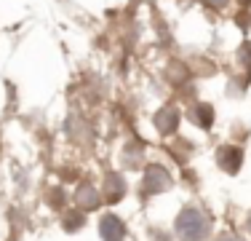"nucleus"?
I'll list each match as a JSON object with an SVG mask.
<instances>
[{"instance_id": "3", "label": "nucleus", "mask_w": 251, "mask_h": 241, "mask_svg": "<svg viewBox=\"0 0 251 241\" xmlns=\"http://www.w3.org/2000/svg\"><path fill=\"white\" fill-rule=\"evenodd\" d=\"M99 236L104 241H123L126 239V225L121 217L115 214H104L99 220Z\"/></svg>"}, {"instance_id": "8", "label": "nucleus", "mask_w": 251, "mask_h": 241, "mask_svg": "<svg viewBox=\"0 0 251 241\" xmlns=\"http://www.w3.org/2000/svg\"><path fill=\"white\" fill-rule=\"evenodd\" d=\"M195 120H198V123L203 126V129H208V126H211V120H214V110H211V105H198L195 107Z\"/></svg>"}, {"instance_id": "2", "label": "nucleus", "mask_w": 251, "mask_h": 241, "mask_svg": "<svg viewBox=\"0 0 251 241\" xmlns=\"http://www.w3.org/2000/svg\"><path fill=\"white\" fill-rule=\"evenodd\" d=\"M171 188V177L163 166H147L145 172V190L147 193H163Z\"/></svg>"}, {"instance_id": "5", "label": "nucleus", "mask_w": 251, "mask_h": 241, "mask_svg": "<svg viewBox=\"0 0 251 241\" xmlns=\"http://www.w3.org/2000/svg\"><path fill=\"white\" fill-rule=\"evenodd\" d=\"M155 126H158L160 134H171V131H176L179 126V113L174 107H163V110L155 116Z\"/></svg>"}, {"instance_id": "13", "label": "nucleus", "mask_w": 251, "mask_h": 241, "mask_svg": "<svg viewBox=\"0 0 251 241\" xmlns=\"http://www.w3.org/2000/svg\"><path fill=\"white\" fill-rule=\"evenodd\" d=\"M241 3H243V5H249V3H251V0H241Z\"/></svg>"}, {"instance_id": "1", "label": "nucleus", "mask_w": 251, "mask_h": 241, "mask_svg": "<svg viewBox=\"0 0 251 241\" xmlns=\"http://www.w3.org/2000/svg\"><path fill=\"white\" fill-rule=\"evenodd\" d=\"M174 228H176V236L182 239V241H201L208 233L206 217H203L198 209H193V207H187V209H182V212H179Z\"/></svg>"}, {"instance_id": "9", "label": "nucleus", "mask_w": 251, "mask_h": 241, "mask_svg": "<svg viewBox=\"0 0 251 241\" xmlns=\"http://www.w3.org/2000/svg\"><path fill=\"white\" fill-rule=\"evenodd\" d=\"M80 225H83V214H77V212L67 214V222H64V228H67V231H77Z\"/></svg>"}, {"instance_id": "7", "label": "nucleus", "mask_w": 251, "mask_h": 241, "mask_svg": "<svg viewBox=\"0 0 251 241\" xmlns=\"http://www.w3.org/2000/svg\"><path fill=\"white\" fill-rule=\"evenodd\" d=\"M77 207L80 209H97L99 207V201H101V196H99V190L94 188V185H80V188H77Z\"/></svg>"}, {"instance_id": "12", "label": "nucleus", "mask_w": 251, "mask_h": 241, "mask_svg": "<svg viewBox=\"0 0 251 241\" xmlns=\"http://www.w3.org/2000/svg\"><path fill=\"white\" fill-rule=\"evenodd\" d=\"M219 241H241V239H219Z\"/></svg>"}, {"instance_id": "11", "label": "nucleus", "mask_w": 251, "mask_h": 241, "mask_svg": "<svg viewBox=\"0 0 251 241\" xmlns=\"http://www.w3.org/2000/svg\"><path fill=\"white\" fill-rule=\"evenodd\" d=\"M243 51H246V62L251 64V43H246V46H243Z\"/></svg>"}, {"instance_id": "4", "label": "nucleus", "mask_w": 251, "mask_h": 241, "mask_svg": "<svg viewBox=\"0 0 251 241\" xmlns=\"http://www.w3.org/2000/svg\"><path fill=\"white\" fill-rule=\"evenodd\" d=\"M217 164L222 166V172L235 174L238 169H241V164H243V153H241V148H232V145L222 148V150L217 153Z\"/></svg>"}, {"instance_id": "10", "label": "nucleus", "mask_w": 251, "mask_h": 241, "mask_svg": "<svg viewBox=\"0 0 251 241\" xmlns=\"http://www.w3.org/2000/svg\"><path fill=\"white\" fill-rule=\"evenodd\" d=\"M208 5H211V8H225L227 3H230V0H206Z\"/></svg>"}, {"instance_id": "6", "label": "nucleus", "mask_w": 251, "mask_h": 241, "mask_svg": "<svg viewBox=\"0 0 251 241\" xmlns=\"http://www.w3.org/2000/svg\"><path fill=\"white\" fill-rule=\"evenodd\" d=\"M123 193H126V180H121L118 174H107V177H104V198H107V201H110V204L121 201Z\"/></svg>"}, {"instance_id": "14", "label": "nucleus", "mask_w": 251, "mask_h": 241, "mask_svg": "<svg viewBox=\"0 0 251 241\" xmlns=\"http://www.w3.org/2000/svg\"><path fill=\"white\" fill-rule=\"evenodd\" d=\"M249 231H251V217H249Z\"/></svg>"}]
</instances>
